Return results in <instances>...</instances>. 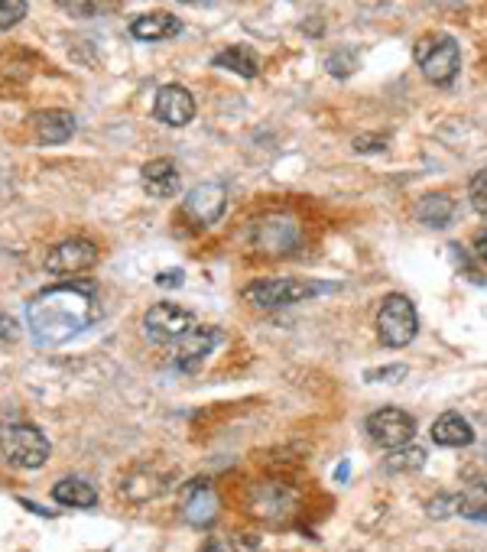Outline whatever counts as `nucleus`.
<instances>
[{
    "label": "nucleus",
    "mask_w": 487,
    "mask_h": 552,
    "mask_svg": "<svg viewBox=\"0 0 487 552\" xmlns=\"http://www.w3.org/2000/svg\"><path fill=\"white\" fill-rule=\"evenodd\" d=\"M163 488L166 484L160 475H153V471H137L134 478H127L121 484V494L140 504V501H150V497H156V494H163Z\"/></svg>",
    "instance_id": "nucleus-22"
},
{
    "label": "nucleus",
    "mask_w": 487,
    "mask_h": 552,
    "mask_svg": "<svg viewBox=\"0 0 487 552\" xmlns=\"http://www.w3.org/2000/svg\"><path fill=\"white\" fill-rule=\"evenodd\" d=\"M75 127H78V124H75V114H69V111L52 108V111H39V114H33L36 140L46 143V147H59V143L72 140Z\"/></svg>",
    "instance_id": "nucleus-14"
},
{
    "label": "nucleus",
    "mask_w": 487,
    "mask_h": 552,
    "mask_svg": "<svg viewBox=\"0 0 487 552\" xmlns=\"http://www.w3.org/2000/svg\"><path fill=\"white\" fill-rule=\"evenodd\" d=\"M449 507H455V497H439V501L429 504V514H432V517H449V514H452Z\"/></svg>",
    "instance_id": "nucleus-31"
},
{
    "label": "nucleus",
    "mask_w": 487,
    "mask_h": 552,
    "mask_svg": "<svg viewBox=\"0 0 487 552\" xmlns=\"http://www.w3.org/2000/svg\"><path fill=\"white\" fill-rule=\"evenodd\" d=\"M296 504V494L286 488V484H263V488L254 491V497H250V514H260L267 520H283L289 517V510H293Z\"/></svg>",
    "instance_id": "nucleus-16"
},
{
    "label": "nucleus",
    "mask_w": 487,
    "mask_h": 552,
    "mask_svg": "<svg viewBox=\"0 0 487 552\" xmlns=\"http://www.w3.org/2000/svg\"><path fill=\"white\" fill-rule=\"evenodd\" d=\"M354 150L380 153V150H387V137H354Z\"/></svg>",
    "instance_id": "nucleus-29"
},
{
    "label": "nucleus",
    "mask_w": 487,
    "mask_h": 552,
    "mask_svg": "<svg viewBox=\"0 0 487 552\" xmlns=\"http://www.w3.org/2000/svg\"><path fill=\"white\" fill-rule=\"evenodd\" d=\"M52 445L33 423H4L0 426V455L17 468H43Z\"/></svg>",
    "instance_id": "nucleus-4"
},
{
    "label": "nucleus",
    "mask_w": 487,
    "mask_h": 552,
    "mask_svg": "<svg viewBox=\"0 0 487 552\" xmlns=\"http://www.w3.org/2000/svg\"><path fill=\"white\" fill-rule=\"evenodd\" d=\"M367 432H371V439L377 445H384V449H400V445L413 442L416 419L406 410H397V406H384V410L367 416Z\"/></svg>",
    "instance_id": "nucleus-7"
},
{
    "label": "nucleus",
    "mask_w": 487,
    "mask_h": 552,
    "mask_svg": "<svg viewBox=\"0 0 487 552\" xmlns=\"http://www.w3.org/2000/svg\"><path fill=\"white\" fill-rule=\"evenodd\" d=\"M182 517L192 527H208L218 517V494L208 478H195L182 488Z\"/></svg>",
    "instance_id": "nucleus-12"
},
{
    "label": "nucleus",
    "mask_w": 487,
    "mask_h": 552,
    "mask_svg": "<svg viewBox=\"0 0 487 552\" xmlns=\"http://www.w3.org/2000/svg\"><path fill=\"white\" fill-rule=\"evenodd\" d=\"M225 208H228V192L225 186H218V182H202V186H195L186 199H182V212H186V218L195 221L199 228L215 225V221L225 215Z\"/></svg>",
    "instance_id": "nucleus-8"
},
{
    "label": "nucleus",
    "mask_w": 487,
    "mask_h": 552,
    "mask_svg": "<svg viewBox=\"0 0 487 552\" xmlns=\"http://www.w3.org/2000/svg\"><path fill=\"white\" fill-rule=\"evenodd\" d=\"M455 510L468 520L487 517V471H471L462 494L455 497Z\"/></svg>",
    "instance_id": "nucleus-18"
},
{
    "label": "nucleus",
    "mask_w": 487,
    "mask_h": 552,
    "mask_svg": "<svg viewBox=\"0 0 487 552\" xmlns=\"http://www.w3.org/2000/svg\"><path fill=\"white\" fill-rule=\"evenodd\" d=\"M426 465V452L419 445H400V449H390L387 468L390 471H416Z\"/></svg>",
    "instance_id": "nucleus-23"
},
{
    "label": "nucleus",
    "mask_w": 487,
    "mask_h": 552,
    "mask_svg": "<svg viewBox=\"0 0 487 552\" xmlns=\"http://www.w3.org/2000/svg\"><path fill=\"white\" fill-rule=\"evenodd\" d=\"M419 72H423L432 85H452L458 69H462V49H458L455 36L449 33H429L413 49Z\"/></svg>",
    "instance_id": "nucleus-2"
},
{
    "label": "nucleus",
    "mask_w": 487,
    "mask_h": 552,
    "mask_svg": "<svg viewBox=\"0 0 487 552\" xmlns=\"http://www.w3.org/2000/svg\"><path fill=\"white\" fill-rule=\"evenodd\" d=\"M335 478H338V481H345V478H348V462H341V465H338V475H335Z\"/></svg>",
    "instance_id": "nucleus-35"
},
{
    "label": "nucleus",
    "mask_w": 487,
    "mask_h": 552,
    "mask_svg": "<svg viewBox=\"0 0 487 552\" xmlns=\"http://www.w3.org/2000/svg\"><path fill=\"white\" fill-rule=\"evenodd\" d=\"M215 345H218L215 328H192V332H186L179 341H173V354H169V361H173L176 371L195 374L208 361V354H212Z\"/></svg>",
    "instance_id": "nucleus-9"
},
{
    "label": "nucleus",
    "mask_w": 487,
    "mask_h": 552,
    "mask_svg": "<svg viewBox=\"0 0 487 552\" xmlns=\"http://www.w3.org/2000/svg\"><path fill=\"white\" fill-rule=\"evenodd\" d=\"M98 315L101 306L91 283H59L26 302V325L39 348L65 345L69 338L82 335Z\"/></svg>",
    "instance_id": "nucleus-1"
},
{
    "label": "nucleus",
    "mask_w": 487,
    "mask_h": 552,
    "mask_svg": "<svg viewBox=\"0 0 487 552\" xmlns=\"http://www.w3.org/2000/svg\"><path fill=\"white\" fill-rule=\"evenodd\" d=\"M471 247H475V257L481 260V264H487V228H481L475 234V241H471Z\"/></svg>",
    "instance_id": "nucleus-32"
},
{
    "label": "nucleus",
    "mask_w": 487,
    "mask_h": 552,
    "mask_svg": "<svg viewBox=\"0 0 487 552\" xmlns=\"http://www.w3.org/2000/svg\"><path fill=\"white\" fill-rule=\"evenodd\" d=\"M202 552H228V546L221 543V540H208V543L202 546Z\"/></svg>",
    "instance_id": "nucleus-34"
},
{
    "label": "nucleus",
    "mask_w": 487,
    "mask_h": 552,
    "mask_svg": "<svg viewBox=\"0 0 487 552\" xmlns=\"http://www.w3.org/2000/svg\"><path fill=\"white\" fill-rule=\"evenodd\" d=\"M26 0H0V30H13L26 17Z\"/></svg>",
    "instance_id": "nucleus-25"
},
{
    "label": "nucleus",
    "mask_w": 487,
    "mask_h": 552,
    "mask_svg": "<svg viewBox=\"0 0 487 552\" xmlns=\"http://www.w3.org/2000/svg\"><path fill=\"white\" fill-rule=\"evenodd\" d=\"M56 4L65 13H72V17H95L98 7H101V0H56Z\"/></svg>",
    "instance_id": "nucleus-27"
},
{
    "label": "nucleus",
    "mask_w": 487,
    "mask_h": 552,
    "mask_svg": "<svg viewBox=\"0 0 487 552\" xmlns=\"http://www.w3.org/2000/svg\"><path fill=\"white\" fill-rule=\"evenodd\" d=\"M419 332V315L410 296L403 293H390L380 302L377 312V338L384 341L387 348H406Z\"/></svg>",
    "instance_id": "nucleus-5"
},
{
    "label": "nucleus",
    "mask_w": 487,
    "mask_h": 552,
    "mask_svg": "<svg viewBox=\"0 0 487 552\" xmlns=\"http://www.w3.org/2000/svg\"><path fill=\"white\" fill-rule=\"evenodd\" d=\"M17 332H20L17 319H10L7 312H0V341H13L17 338Z\"/></svg>",
    "instance_id": "nucleus-30"
},
{
    "label": "nucleus",
    "mask_w": 487,
    "mask_h": 552,
    "mask_svg": "<svg viewBox=\"0 0 487 552\" xmlns=\"http://www.w3.org/2000/svg\"><path fill=\"white\" fill-rule=\"evenodd\" d=\"M212 62H215V69H228V72L241 75V78H257V72H260L257 52L250 49V46H244V43L228 46L225 52H218Z\"/></svg>",
    "instance_id": "nucleus-20"
},
{
    "label": "nucleus",
    "mask_w": 487,
    "mask_h": 552,
    "mask_svg": "<svg viewBox=\"0 0 487 552\" xmlns=\"http://www.w3.org/2000/svg\"><path fill=\"white\" fill-rule=\"evenodd\" d=\"M182 30V23L166 10H153V13H140V17L130 20V36L140 39V43H160V39H173Z\"/></svg>",
    "instance_id": "nucleus-15"
},
{
    "label": "nucleus",
    "mask_w": 487,
    "mask_h": 552,
    "mask_svg": "<svg viewBox=\"0 0 487 552\" xmlns=\"http://www.w3.org/2000/svg\"><path fill=\"white\" fill-rule=\"evenodd\" d=\"M143 189H147L153 199H173L182 186V176H179V166L169 160V156H160V160H150L143 166Z\"/></svg>",
    "instance_id": "nucleus-13"
},
{
    "label": "nucleus",
    "mask_w": 487,
    "mask_h": 552,
    "mask_svg": "<svg viewBox=\"0 0 487 552\" xmlns=\"http://www.w3.org/2000/svg\"><path fill=\"white\" fill-rule=\"evenodd\" d=\"M416 218L429 228H445L455 218V199L449 192H432L416 208Z\"/></svg>",
    "instance_id": "nucleus-21"
},
{
    "label": "nucleus",
    "mask_w": 487,
    "mask_h": 552,
    "mask_svg": "<svg viewBox=\"0 0 487 552\" xmlns=\"http://www.w3.org/2000/svg\"><path fill=\"white\" fill-rule=\"evenodd\" d=\"M429 436L436 445H442V449H465V445L475 442V429H471V423L465 416L442 413L436 423H432Z\"/></svg>",
    "instance_id": "nucleus-17"
},
{
    "label": "nucleus",
    "mask_w": 487,
    "mask_h": 552,
    "mask_svg": "<svg viewBox=\"0 0 487 552\" xmlns=\"http://www.w3.org/2000/svg\"><path fill=\"white\" fill-rule=\"evenodd\" d=\"M153 117L163 121L166 127H186L192 117H195V98L186 85H163L156 91V101H153Z\"/></svg>",
    "instance_id": "nucleus-11"
},
{
    "label": "nucleus",
    "mask_w": 487,
    "mask_h": 552,
    "mask_svg": "<svg viewBox=\"0 0 487 552\" xmlns=\"http://www.w3.org/2000/svg\"><path fill=\"white\" fill-rule=\"evenodd\" d=\"M192 328H195V315L189 309L176 306V302H156L143 315V332L156 345H173V341H179Z\"/></svg>",
    "instance_id": "nucleus-6"
},
{
    "label": "nucleus",
    "mask_w": 487,
    "mask_h": 552,
    "mask_svg": "<svg viewBox=\"0 0 487 552\" xmlns=\"http://www.w3.org/2000/svg\"><path fill=\"white\" fill-rule=\"evenodd\" d=\"M406 377V367L397 364V367H380V371H367V380L371 384H393V380H400Z\"/></svg>",
    "instance_id": "nucleus-28"
},
{
    "label": "nucleus",
    "mask_w": 487,
    "mask_h": 552,
    "mask_svg": "<svg viewBox=\"0 0 487 552\" xmlns=\"http://www.w3.org/2000/svg\"><path fill=\"white\" fill-rule=\"evenodd\" d=\"M156 286H182V273L179 270H166L156 276Z\"/></svg>",
    "instance_id": "nucleus-33"
},
{
    "label": "nucleus",
    "mask_w": 487,
    "mask_h": 552,
    "mask_svg": "<svg viewBox=\"0 0 487 552\" xmlns=\"http://www.w3.org/2000/svg\"><path fill=\"white\" fill-rule=\"evenodd\" d=\"M468 199H471V205H475V212L481 218H487V166L481 169V173H475V179H471Z\"/></svg>",
    "instance_id": "nucleus-24"
},
{
    "label": "nucleus",
    "mask_w": 487,
    "mask_h": 552,
    "mask_svg": "<svg viewBox=\"0 0 487 552\" xmlns=\"http://www.w3.org/2000/svg\"><path fill=\"white\" fill-rule=\"evenodd\" d=\"M179 4H195V0H179Z\"/></svg>",
    "instance_id": "nucleus-36"
},
{
    "label": "nucleus",
    "mask_w": 487,
    "mask_h": 552,
    "mask_svg": "<svg viewBox=\"0 0 487 552\" xmlns=\"http://www.w3.org/2000/svg\"><path fill=\"white\" fill-rule=\"evenodd\" d=\"M325 65H328V72H332V75L345 78V75H351V69H358V59H354V52L338 49V52H332V56H328Z\"/></svg>",
    "instance_id": "nucleus-26"
},
{
    "label": "nucleus",
    "mask_w": 487,
    "mask_h": 552,
    "mask_svg": "<svg viewBox=\"0 0 487 552\" xmlns=\"http://www.w3.org/2000/svg\"><path fill=\"white\" fill-rule=\"evenodd\" d=\"M95 260H98L95 244L85 241V238H69V241L56 244L46 254V270L52 276H75V273H82L88 267H95Z\"/></svg>",
    "instance_id": "nucleus-10"
},
{
    "label": "nucleus",
    "mask_w": 487,
    "mask_h": 552,
    "mask_svg": "<svg viewBox=\"0 0 487 552\" xmlns=\"http://www.w3.org/2000/svg\"><path fill=\"white\" fill-rule=\"evenodd\" d=\"M52 497H56V504L62 507H78V510L98 507L95 484H88L85 478H62L56 488H52Z\"/></svg>",
    "instance_id": "nucleus-19"
},
{
    "label": "nucleus",
    "mask_w": 487,
    "mask_h": 552,
    "mask_svg": "<svg viewBox=\"0 0 487 552\" xmlns=\"http://www.w3.org/2000/svg\"><path fill=\"white\" fill-rule=\"evenodd\" d=\"M332 283H315V280H260L244 289V299L257 309H286L296 302H309L322 293H332Z\"/></svg>",
    "instance_id": "nucleus-3"
}]
</instances>
